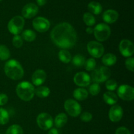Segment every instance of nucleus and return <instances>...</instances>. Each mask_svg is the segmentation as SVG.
<instances>
[{"label":"nucleus","mask_w":134,"mask_h":134,"mask_svg":"<svg viewBox=\"0 0 134 134\" xmlns=\"http://www.w3.org/2000/svg\"><path fill=\"white\" fill-rule=\"evenodd\" d=\"M5 75L12 80H20L23 77L24 72L21 64L16 60L7 62L4 67Z\"/></svg>","instance_id":"nucleus-2"},{"label":"nucleus","mask_w":134,"mask_h":134,"mask_svg":"<svg viewBox=\"0 0 134 134\" xmlns=\"http://www.w3.org/2000/svg\"><path fill=\"white\" fill-rule=\"evenodd\" d=\"M115 134H131V133L129 130L126 127H120L117 128Z\"/></svg>","instance_id":"nucleus-37"},{"label":"nucleus","mask_w":134,"mask_h":134,"mask_svg":"<svg viewBox=\"0 0 134 134\" xmlns=\"http://www.w3.org/2000/svg\"><path fill=\"white\" fill-rule=\"evenodd\" d=\"M84 65H85L86 71H92L95 69L96 66V62L94 58H89L87 60H86Z\"/></svg>","instance_id":"nucleus-31"},{"label":"nucleus","mask_w":134,"mask_h":134,"mask_svg":"<svg viewBox=\"0 0 134 134\" xmlns=\"http://www.w3.org/2000/svg\"><path fill=\"white\" fill-rule=\"evenodd\" d=\"M123 116V109L120 105H114L111 107L109 112V118L113 122H117L122 119Z\"/></svg>","instance_id":"nucleus-14"},{"label":"nucleus","mask_w":134,"mask_h":134,"mask_svg":"<svg viewBox=\"0 0 134 134\" xmlns=\"http://www.w3.org/2000/svg\"><path fill=\"white\" fill-rule=\"evenodd\" d=\"M10 53L9 48L3 44H0V60L2 61L8 60L10 58Z\"/></svg>","instance_id":"nucleus-27"},{"label":"nucleus","mask_w":134,"mask_h":134,"mask_svg":"<svg viewBox=\"0 0 134 134\" xmlns=\"http://www.w3.org/2000/svg\"><path fill=\"white\" fill-rule=\"evenodd\" d=\"M87 50L92 57L96 58H101L104 53V47L103 44L95 41H92L88 43Z\"/></svg>","instance_id":"nucleus-9"},{"label":"nucleus","mask_w":134,"mask_h":134,"mask_svg":"<svg viewBox=\"0 0 134 134\" xmlns=\"http://www.w3.org/2000/svg\"><path fill=\"white\" fill-rule=\"evenodd\" d=\"M64 109L68 114L73 117H77L81 114L82 108L77 101L68 99L64 103Z\"/></svg>","instance_id":"nucleus-7"},{"label":"nucleus","mask_w":134,"mask_h":134,"mask_svg":"<svg viewBox=\"0 0 134 134\" xmlns=\"http://www.w3.org/2000/svg\"><path fill=\"white\" fill-rule=\"evenodd\" d=\"M105 86H106V88H107V90L112 92L113 91V90H115L116 88H117L118 84L115 80L108 79L107 81H106Z\"/></svg>","instance_id":"nucleus-32"},{"label":"nucleus","mask_w":134,"mask_h":134,"mask_svg":"<svg viewBox=\"0 0 134 134\" xmlns=\"http://www.w3.org/2000/svg\"><path fill=\"white\" fill-rule=\"evenodd\" d=\"M22 39L27 42H32L36 39V34L31 30H26L22 33Z\"/></svg>","instance_id":"nucleus-24"},{"label":"nucleus","mask_w":134,"mask_h":134,"mask_svg":"<svg viewBox=\"0 0 134 134\" xmlns=\"http://www.w3.org/2000/svg\"><path fill=\"white\" fill-rule=\"evenodd\" d=\"M48 134H59V132L56 128H52V129H50Z\"/></svg>","instance_id":"nucleus-40"},{"label":"nucleus","mask_w":134,"mask_h":134,"mask_svg":"<svg viewBox=\"0 0 134 134\" xmlns=\"http://www.w3.org/2000/svg\"><path fill=\"white\" fill-rule=\"evenodd\" d=\"M51 91L47 86H39L35 90V94L37 96L41 98H47L49 96Z\"/></svg>","instance_id":"nucleus-25"},{"label":"nucleus","mask_w":134,"mask_h":134,"mask_svg":"<svg viewBox=\"0 0 134 134\" xmlns=\"http://www.w3.org/2000/svg\"><path fill=\"white\" fill-rule=\"evenodd\" d=\"M101 90V87L98 83H94L91 85L89 87V92L92 96H96L99 93Z\"/></svg>","instance_id":"nucleus-33"},{"label":"nucleus","mask_w":134,"mask_h":134,"mask_svg":"<svg viewBox=\"0 0 134 134\" xmlns=\"http://www.w3.org/2000/svg\"><path fill=\"white\" fill-rule=\"evenodd\" d=\"M73 97L75 99L79 101H83L85 100L88 96V92L87 90L85 88H79L75 89L73 92Z\"/></svg>","instance_id":"nucleus-20"},{"label":"nucleus","mask_w":134,"mask_h":134,"mask_svg":"<svg viewBox=\"0 0 134 134\" xmlns=\"http://www.w3.org/2000/svg\"><path fill=\"white\" fill-rule=\"evenodd\" d=\"M58 57L60 61L64 64H68L71 60V54L65 49H62L59 52Z\"/></svg>","instance_id":"nucleus-23"},{"label":"nucleus","mask_w":134,"mask_h":134,"mask_svg":"<svg viewBox=\"0 0 134 134\" xmlns=\"http://www.w3.org/2000/svg\"><path fill=\"white\" fill-rule=\"evenodd\" d=\"M47 0H37V3L39 6H43L47 3Z\"/></svg>","instance_id":"nucleus-39"},{"label":"nucleus","mask_w":134,"mask_h":134,"mask_svg":"<svg viewBox=\"0 0 134 134\" xmlns=\"http://www.w3.org/2000/svg\"><path fill=\"white\" fill-rule=\"evenodd\" d=\"M51 37L57 47L65 50L73 48L77 40L75 30L68 22L56 25L51 31Z\"/></svg>","instance_id":"nucleus-1"},{"label":"nucleus","mask_w":134,"mask_h":134,"mask_svg":"<svg viewBox=\"0 0 134 134\" xmlns=\"http://www.w3.org/2000/svg\"><path fill=\"white\" fill-rule=\"evenodd\" d=\"M37 123L39 128L43 130H48L52 127L54 124L53 119L49 114L42 113L37 118Z\"/></svg>","instance_id":"nucleus-8"},{"label":"nucleus","mask_w":134,"mask_h":134,"mask_svg":"<svg viewBox=\"0 0 134 134\" xmlns=\"http://www.w3.org/2000/svg\"><path fill=\"white\" fill-rule=\"evenodd\" d=\"M92 119V115L90 113L85 112L81 115V120L85 122H88Z\"/></svg>","instance_id":"nucleus-36"},{"label":"nucleus","mask_w":134,"mask_h":134,"mask_svg":"<svg viewBox=\"0 0 134 134\" xmlns=\"http://www.w3.org/2000/svg\"><path fill=\"white\" fill-rule=\"evenodd\" d=\"M75 84L81 87H86L88 86L91 82V78L88 73L85 72H79L73 78Z\"/></svg>","instance_id":"nucleus-13"},{"label":"nucleus","mask_w":134,"mask_h":134,"mask_svg":"<svg viewBox=\"0 0 134 134\" xmlns=\"http://www.w3.org/2000/svg\"><path fill=\"white\" fill-rule=\"evenodd\" d=\"M125 65L127 69H128L130 71L133 72L134 71V68H133V65H134V59L132 57H130L126 60L125 62Z\"/></svg>","instance_id":"nucleus-35"},{"label":"nucleus","mask_w":134,"mask_h":134,"mask_svg":"<svg viewBox=\"0 0 134 134\" xmlns=\"http://www.w3.org/2000/svg\"><path fill=\"white\" fill-rule=\"evenodd\" d=\"M72 62H73V64L75 66L77 67V68H81V67L85 65L86 59H85V57L83 55L79 54L75 55L73 57Z\"/></svg>","instance_id":"nucleus-26"},{"label":"nucleus","mask_w":134,"mask_h":134,"mask_svg":"<svg viewBox=\"0 0 134 134\" xmlns=\"http://www.w3.org/2000/svg\"><path fill=\"white\" fill-rule=\"evenodd\" d=\"M47 78V74L43 69H37L33 74L31 80L35 86H39L43 85Z\"/></svg>","instance_id":"nucleus-16"},{"label":"nucleus","mask_w":134,"mask_h":134,"mask_svg":"<svg viewBox=\"0 0 134 134\" xmlns=\"http://www.w3.org/2000/svg\"><path fill=\"white\" fill-rule=\"evenodd\" d=\"M83 20L86 26L91 27L96 23V18L92 14L90 13H86L83 15Z\"/></svg>","instance_id":"nucleus-28"},{"label":"nucleus","mask_w":134,"mask_h":134,"mask_svg":"<svg viewBox=\"0 0 134 134\" xmlns=\"http://www.w3.org/2000/svg\"><path fill=\"white\" fill-rule=\"evenodd\" d=\"M16 92L18 98L24 102L31 100L35 95V88L34 85L27 81L20 82L17 85Z\"/></svg>","instance_id":"nucleus-3"},{"label":"nucleus","mask_w":134,"mask_h":134,"mask_svg":"<svg viewBox=\"0 0 134 134\" xmlns=\"http://www.w3.org/2000/svg\"><path fill=\"white\" fill-rule=\"evenodd\" d=\"M9 121V115L3 108H0V124L5 125Z\"/></svg>","instance_id":"nucleus-30"},{"label":"nucleus","mask_w":134,"mask_h":134,"mask_svg":"<svg viewBox=\"0 0 134 134\" xmlns=\"http://www.w3.org/2000/svg\"><path fill=\"white\" fill-rule=\"evenodd\" d=\"M93 33L98 41H105L111 35V28L106 24L101 23L94 27Z\"/></svg>","instance_id":"nucleus-6"},{"label":"nucleus","mask_w":134,"mask_h":134,"mask_svg":"<svg viewBox=\"0 0 134 134\" xmlns=\"http://www.w3.org/2000/svg\"><path fill=\"white\" fill-rule=\"evenodd\" d=\"M102 61V63L106 67L112 66V65H115L116 64V61H117V58H116V56L113 54L108 53L106 54L103 56Z\"/></svg>","instance_id":"nucleus-19"},{"label":"nucleus","mask_w":134,"mask_h":134,"mask_svg":"<svg viewBox=\"0 0 134 134\" xmlns=\"http://www.w3.org/2000/svg\"><path fill=\"white\" fill-rule=\"evenodd\" d=\"M13 44L16 48H20L23 44V39L19 35H16L13 38Z\"/></svg>","instance_id":"nucleus-34"},{"label":"nucleus","mask_w":134,"mask_h":134,"mask_svg":"<svg viewBox=\"0 0 134 134\" xmlns=\"http://www.w3.org/2000/svg\"><path fill=\"white\" fill-rule=\"evenodd\" d=\"M39 11V8L33 3H30L25 5L22 10V14L24 18H31L35 16Z\"/></svg>","instance_id":"nucleus-15"},{"label":"nucleus","mask_w":134,"mask_h":134,"mask_svg":"<svg viewBox=\"0 0 134 134\" xmlns=\"http://www.w3.org/2000/svg\"><path fill=\"white\" fill-rule=\"evenodd\" d=\"M117 94L119 98L122 100L132 101L134 99V89L129 85H121L117 90Z\"/></svg>","instance_id":"nucleus-10"},{"label":"nucleus","mask_w":134,"mask_h":134,"mask_svg":"<svg viewBox=\"0 0 134 134\" xmlns=\"http://www.w3.org/2000/svg\"><path fill=\"white\" fill-rule=\"evenodd\" d=\"M119 51L124 57H131L134 53L133 43L128 39H122L119 44Z\"/></svg>","instance_id":"nucleus-12"},{"label":"nucleus","mask_w":134,"mask_h":134,"mask_svg":"<svg viewBox=\"0 0 134 134\" xmlns=\"http://www.w3.org/2000/svg\"><path fill=\"white\" fill-rule=\"evenodd\" d=\"M33 27L38 32L43 33L48 31L51 24L48 19L44 17H37L33 20Z\"/></svg>","instance_id":"nucleus-11"},{"label":"nucleus","mask_w":134,"mask_h":134,"mask_svg":"<svg viewBox=\"0 0 134 134\" xmlns=\"http://www.w3.org/2000/svg\"><path fill=\"white\" fill-rule=\"evenodd\" d=\"M119 16V13L113 9L105 10L103 14V20L108 24H113L116 22Z\"/></svg>","instance_id":"nucleus-17"},{"label":"nucleus","mask_w":134,"mask_h":134,"mask_svg":"<svg viewBox=\"0 0 134 134\" xmlns=\"http://www.w3.org/2000/svg\"><path fill=\"white\" fill-rule=\"evenodd\" d=\"M8 96L5 94H0V106L4 105L8 102Z\"/></svg>","instance_id":"nucleus-38"},{"label":"nucleus","mask_w":134,"mask_h":134,"mask_svg":"<svg viewBox=\"0 0 134 134\" xmlns=\"http://www.w3.org/2000/svg\"><path fill=\"white\" fill-rule=\"evenodd\" d=\"M88 9L94 14H99L102 11V6L99 3L96 1H91L88 5Z\"/></svg>","instance_id":"nucleus-22"},{"label":"nucleus","mask_w":134,"mask_h":134,"mask_svg":"<svg viewBox=\"0 0 134 134\" xmlns=\"http://www.w3.org/2000/svg\"><path fill=\"white\" fill-rule=\"evenodd\" d=\"M103 99L107 104L110 105H114L118 102L117 95L111 91L106 92L103 94Z\"/></svg>","instance_id":"nucleus-18"},{"label":"nucleus","mask_w":134,"mask_h":134,"mask_svg":"<svg viewBox=\"0 0 134 134\" xmlns=\"http://www.w3.org/2000/svg\"><path fill=\"white\" fill-rule=\"evenodd\" d=\"M67 122H68V116L64 113L58 114L54 119V124L58 128H61L64 127Z\"/></svg>","instance_id":"nucleus-21"},{"label":"nucleus","mask_w":134,"mask_h":134,"mask_svg":"<svg viewBox=\"0 0 134 134\" xmlns=\"http://www.w3.org/2000/svg\"><path fill=\"white\" fill-rule=\"evenodd\" d=\"M86 32L88 34H92L94 32V29L91 27H88L86 29Z\"/></svg>","instance_id":"nucleus-41"},{"label":"nucleus","mask_w":134,"mask_h":134,"mask_svg":"<svg viewBox=\"0 0 134 134\" xmlns=\"http://www.w3.org/2000/svg\"><path fill=\"white\" fill-rule=\"evenodd\" d=\"M25 24L24 19L21 16L13 17L8 23V30L13 35H18L23 30Z\"/></svg>","instance_id":"nucleus-5"},{"label":"nucleus","mask_w":134,"mask_h":134,"mask_svg":"<svg viewBox=\"0 0 134 134\" xmlns=\"http://www.w3.org/2000/svg\"><path fill=\"white\" fill-rule=\"evenodd\" d=\"M111 70L106 66L100 67L98 69L93 70L90 78L96 83H101L107 81L111 76Z\"/></svg>","instance_id":"nucleus-4"},{"label":"nucleus","mask_w":134,"mask_h":134,"mask_svg":"<svg viewBox=\"0 0 134 134\" xmlns=\"http://www.w3.org/2000/svg\"><path fill=\"white\" fill-rule=\"evenodd\" d=\"M24 132L22 127L18 124H13L7 129L6 134H23Z\"/></svg>","instance_id":"nucleus-29"},{"label":"nucleus","mask_w":134,"mask_h":134,"mask_svg":"<svg viewBox=\"0 0 134 134\" xmlns=\"http://www.w3.org/2000/svg\"><path fill=\"white\" fill-rule=\"evenodd\" d=\"M0 1H1V0H0Z\"/></svg>","instance_id":"nucleus-42"}]
</instances>
